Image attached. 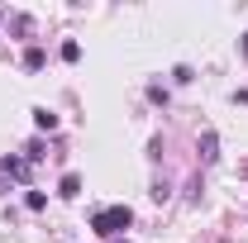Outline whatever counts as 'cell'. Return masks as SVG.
Returning a JSON list of instances; mask_svg holds the SVG:
<instances>
[{
  "label": "cell",
  "mask_w": 248,
  "mask_h": 243,
  "mask_svg": "<svg viewBox=\"0 0 248 243\" xmlns=\"http://www.w3.org/2000/svg\"><path fill=\"white\" fill-rule=\"evenodd\" d=\"M58 196H62V200H77V196H81V177H77V172H67L62 186H58Z\"/></svg>",
  "instance_id": "obj_4"
},
{
  "label": "cell",
  "mask_w": 248,
  "mask_h": 243,
  "mask_svg": "<svg viewBox=\"0 0 248 243\" xmlns=\"http://www.w3.org/2000/svg\"><path fill=\"white\" fill-rule=\"evenodd\" d=\"M24 67L38 72V67H43V48H24Z\"/></svg>",
  "instance_id": "obj_6"
},
{
  "label": "cell",
  "mask_w": 248,
  "mask_h": 243,
  "mask_svg": "<svg viewBox=\"0 0 248 243\" xmlns=\"http://www.w3.org/2000/svg\"><path fill=\"white\" fill-rule=\"evenodd\" d=\"M33 124H38V129H43V134H53V129H58V115H53V110H43V105H38V110H33Z\"/></svg>",
  "instance_id": "obj_5"
},
{
  "label": "cell",
  "mask_w": 248,
  "mask_h": 243,
  "mask_svg": "<svg viewBox=\"0 0 248 243\" xmlns=\"http://www.w3.org/2000/svg\"><path fill=\"white\" fill-rule=\"evenodd\" d=\"M129 224H134V210H129V205H105V210L91 214V229L100 239H120Z\"/></svg>",
  "instance_id": "obj_1"
},
{
  "label": "cell",
  "mask_w": 248,
  "mask_h": 243,
  "mask_svg": "<svg viewBox=\"0 0 248 243\" xmlns=\"http://www.w3.org/2000/svg\"><path fill=\"white\" fill-rule=\"evenodd\" d=\"M81 58V43H77V38H67V43H62V62H77Z\"/></svg>",
  "instance_id": "obj_7"
},
{
  "label": "cell",
  "mask_w": 248,
  "mask_h": 243,
  "mask_svg": "<svg viewBox=\"0 0 248 243\" xmlns=\"http://www.w3.org/2000/svg\"><path fill=\"white\" fill-rule=\"evenodd\" d=\"M148 100L153 105H167V86H148Z\"/></svg>",
  "instance_id": "obj_9"
},
{
  "label": "cell",
  "mask_w": 248,
  "mask_h": 243,
  "mask_svg": "<svg viewBox=\"0 0 248 243\" xmlns=\"http://www.w3.org/2000/svg\"><path fill=\"white\" fill-rule=\"evenodd\" d=\"M0 172H10V177H29V157H0Z\"/></svg>",
  "instance_id": "obj_3"
},
{
  "label": "cell",
  "mask_w": 248,
  "mask_h": 243,
  "mask_svg": "<svg viewBox=\"0 0 248 243\" xmlns=\"http://www.w3.org/2000/svg\"><path fill=\"white\" fill-rule=\"evenodd\" d=\"M24 205H29V210H43V205H48V196H43V191H29V196H24Z\"/></svg>",
  "instance_id": "obj_8"
},
{
  "label": "cell",
  "mask_w": 248,
  "mask_h": 243,
  "mask_svg": "<svg viewBox=\"0 0 248 243\" xmlns=\"http://www.w3.org/2000/svg\"><path fill=\"white\" fill-rule=\"evenodd\" d=\"M219 157V138H215V129H205L201 134V162H215Z\"/></svg>",
  "instance_id": "obj_2"
}]
</instances>
